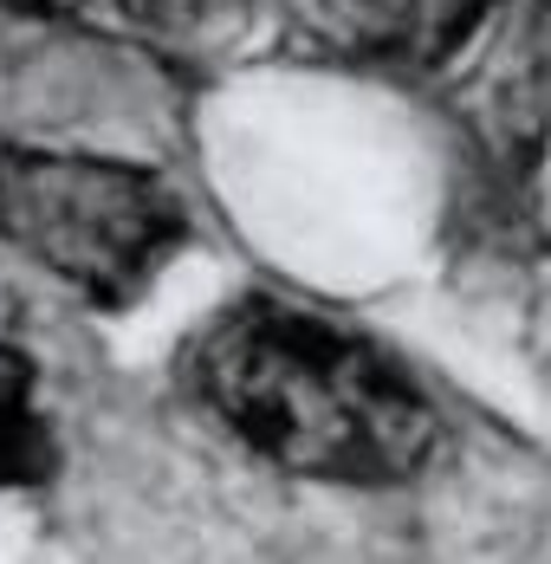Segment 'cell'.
I'll use <instances>...</instances> for the list:
<instances>
[{
  "label": "cell",
  "mask_w": 551,
  "mask_h": 564,
  "mask_svg": "<svg viewBox=\"0 0 551 564\" xmlns=\"http://www.w3.org/2000/svg\"><path fill=\"white\" fill-rule=\"evenodd\" d=\"M195 402L279 474L402 487L441 448V415L377 338L312 305L247 292L182 357Z\"/></svg>",
  "instance_id": "obj_1"
},
{
  "label": "cell",
  "mask_w": 551,
  "mask_h": 564,
  "mask_svg": "<svg viewBox=\"0 0 551 564\" xmlns=\"http://www.w3.org/2000/svg\"><path fill=\"white\" fill-rule=\"evenodd\" d=\"M85 7H105L137 46L175 65H208L247 40L260 0H65L58 13H85Z\"/></svg>",
  "instance_id": "obj_4"
},
{
  "label": "cell",
  "mask_w": 551,
  "mask_h": 564,
  "mask_svg": "<svg viewBox=\"0 0 551 564\" xmlns=\"http://www.w3.org/2000/svg\"><path fill=\"white\" fill-rule=\"evenodd\" d=\"M331 26L389 65H441L494 13V0H325Z\"/></svg>",
  "instance_id": "obj_3"
},
{
  "label": "cell",
  "mask_w": 551,
  "mask_h": 564,
  "mask_svg": "<svg viewBox=\"0 0 551 564\" xmlns=\"http://www.w3.org/2000/svg\"><path fill=\"white\" fill-rule=\"evenodd\" d=\"M188 234L182 195L143 163L0 143V240L105 312L137 305Z\"/></svg>",
  "instance_id": "obj_2"
},
{
  "label": "cell",
  "mask_w": 551,
  "mask_h": 564,
  "mask_svg": "<svg viewBox=\"0 0 551 564\" xmlns=\"http://www.w3.org/2000/svg\"><path fill=\"white\" fill-rule=\"evenodd\" d=\"M58 467L53 422L40 409V364L0 344V487H46Z\"/></svg>",
  "instance_id": "obj_5"
}]
</instances>
